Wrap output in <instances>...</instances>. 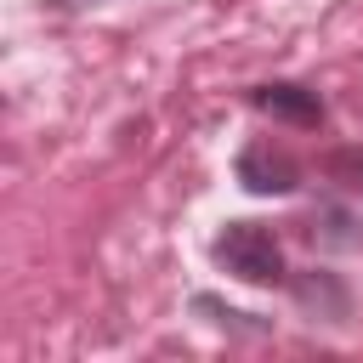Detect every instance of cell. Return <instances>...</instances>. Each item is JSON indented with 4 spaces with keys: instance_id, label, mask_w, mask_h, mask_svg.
<instances>
[{
    "instance_id": "obj_5",
    "label": "cell",
    "mask_w": 363,
    "mask_h": 363,
    "mask_svg": "<svg viewBox=\"0 0 363 363\" xmlns=\"http://www.w3.org/2000/svg\"><path fill=\"white\" fill-rule=\"evenodd\" d=\"M193 312H210V323H221V329H233V335H267V329H272L267 318L238 312V306H227V301H216V295H193Z\"/></svg>"
},
{
    "instance_id": "obj_3",
    "label": "cell",
    "mask_w": 363,
    "mask_h": 363,
    "mask_svg": "<svg viewBox=\"0 0 363 363\" xmlns=\"http://www.w3.org/2000/svg\"><path fill=\"white\" fill-rule=\"evenodd\" d=\"M250 108H255V113H267V119L301 125V130H318V125H323V96H318L312 85H295V79L255 85V91H250Z\"/></svg>"
},
{
    "instance_id": "obj_6",
    "label": "cell",
    "mask_w": 363,
    "mask_h": 363,
    "mask_svg": "<svg viewBox=\"0 0 363 363\" xmlns=\"http://www.w3.org/2000/svg\"><path fill=\"white\" fill-rule=\"evenodd\" d=\"M51 11H79V6H102V0H45Z\"/></svg>"
},
{
    "instance_id": "obj_2",
    "label": "cell",
    "mask_w": 363,
    "mask_h": 363,
    "mask_svg": "<svg viewBox=\"0 0 363 363\" xmlns=\"http://www.w3.org/2000/svg\"><path fill=\"white\" fill-rule=\"evenodd\" d=\"M238 182L261 199H284L301 187V164L289 159V147H272V142H250L238 153Z\"/></svg>"
},
{
    "instance_id": "obj_1",
    "label": "cell",
    "mask_w": 363,
    "mask_h": 363,
    "mask_svg": "<svg viewBox=\"0 0 363 363\" xmlns=\"http://www.w3.org/2000/svg\"><path fill=\"white\" fill-rule=\"evenodd\" d=\"M216 267L233 272L238 284H278L284 278V250H278V233L261 227V221H227L210 244Z\"/></svg>"
},
{
    "instance_id": "obj_4",
    "label": "cell",
    "mask_w": 363,
    "mask_h": 363,
    "mask_svg": "<svg viewBox=\"0 0 363 363\" xmlns=\"http://www.w3.org/2000/svg\"><path fill=\"white\" fill-rule=\"evenodd\" d=\"M295 301H301V306H323L329 318H346V289L335 284V272H306V278H295Z\"/></svg>"
}]
</instances>
